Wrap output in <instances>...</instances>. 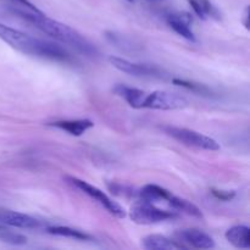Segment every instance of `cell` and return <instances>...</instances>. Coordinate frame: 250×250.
<instances>
[{"instance_id":"cell-9","label":"cell","mask_w":250,"mask_h":250,"mask_svg":"<svg viewBox=\"0 0 250 250\" xmlns=\"http://www.w3.org/2000/svg\"><path fill=\"white\" fill-rule=\"evenodd\" d=\"M0 224L17 229H37L39 226L38 220L16 211H0Z\"/></svg>"},{"instance_id":"cell-18","label":"cell","mask_w":250,"mask_h":250,"mask_svg":"<svg viewBox=\"0 0 250 250\" xmlns=\"http://www.w3.org/2000/svg\"><path fill=\"white\" fill-rule=\"evenodd\" d=\"M0 241L4 243L11 244V246H24L27 244V237L22 236V234L16 233V232H10L6 229H1L0 231Z\"/></svg>"},{"instance_id":"cell-19","label":"cell","mask_w":250,"mask_h":250,"mask_svg":"<svg viewBox=\"0 0 250 250\" xmlns=\"http://www.w3.org/2000/svg\"><path fill=\"white\" fill-rule=\"evenodd\" d=\"M173 83L177 85H181V87L183 88H187V89L192 90V92L197 93V94H207V93H209V89H208L205 85L198 84V83H194V82H189V81L175 78V80H173Z\"/></svg>"},{"instance_id":"cell-13","label":"cell","mask_w":250,"mask_h":250,"mask_svg":"<svg viewBox=\"0 0 250 250\" xmlns=\"http://www.w3.org/2000/svg\"><path fill=\"white\" fill-rule=\"evenodd\" d=\"M49 126L56 127V128H60L62 131H66L67 133H70L71 136L80 137L83 133L88 131L89 128H92L94 126L90 120H65V121H56L53 124H49Z\"/></svg>"},{"instance_id":"cell-15","label":"cell","mask_w":250,"mask_h":250,"mask_svg":"<svg viewBox=\"0 0 250 250\" xmlns=\"http://www.w3.org/2000/svg\"><path fill=\"white\" fill-rule=\"evenodd\" d=\"M171 193L165 188L160 187L158 185H146L139 192V197L142 200L149 203L163 202V200H168L171 197Z\"/></svg>"},{"instance_id":"cell-23","label":"cell","mask_w":250,"mask_h":250,"mask_svg":"<svg viewBox=\"0 0 250 250\" xmlns=\"http://www.w3.org/2000/svg\"><path fill=\"white\" fill-rule=\"evenodd\" d=\"M248 12H249V9H247L246 10V20H244V26H246L247 28H249V22H248L249 16H248Z\"/></svg>"},{"instance_id":"cell-4","label":"cell","mask_w":250,"mask_h":250,"mask_svg":"<svg viewBox=\"0 0 250 250\" xmlns=\"http://www.w3.org/2000/svg\"><path fill=\"white\" fill-rule=\"evenodd\" d=\"M129 217L137 225H153L175 219L176 214L167 210L159 209L153 203L142 200L132 205L129 209Z\"/></svg>"},{"instance_id":"cell-25","label":"cell","mask_w":250,"mask_h":250,"mask_svg":"<svg viewBox=\"0 0 250 250\" xmlns=\"http://www.w3.org/2000/svg\"><path fill=\"white\" fill-rule=\"evenodd\" d=\"M127 1H129V2H132V1H134V0H127Z\"/></svg>"},{"instance_id":"cell-14","label":"cell","mask_w":250,"mask_h":250,"mask_svg":"<svg viewBox=\"0 0 250 250\" xmlns=\"http://www.w3.org/2000/svg\"><path fill=\"white\" fill-rule=\"evenodd\" d=\"M229 243L239 249H249L250 248V229L249 227L242 226H233L226 232L225 234Z\"/></svg>"},{"instance_id":"cell-8","label":"cell","mask_w":250,"mask_h":250,"mask_svg":"<svg viewBox=\"0 0 250 250\" xmlns=\"http://www.w3.org/2000/svg\"><path fill=\"white\" fill-rule=\"evenodd\" d=\"M181 243H186L188 246L197 249H211L215 247V242L211 237L205 232L195 229H181L175 234Z\"/></svg>"},{"instance_id":"cell-16","label":"cell","mask_w":250,"mask_h":250,"mask_svg":"<svg viewBox=\"0 0 250 250\" xmlns=\"http://www.w3.org/2000/svg\"><path fill=\"white\" fill-rule=\"evenodd\" d=\"M167 202L170 203V205L173 209L185 212V214L189 215V216L197 217V219H203V217H204L203 216L202 210H200L195 204L190 203L189 200L183 199V198L180 197H175V195H171L170 199H168Z\"/></svg>"},{"instance_id":"cell-3","label":"cell","mask_w":250,"mask_h":250,"mask_svg":"<svg viewBox=\"0 0 250 250\" xmlns=\"http://www.w3.org/2000/svg\"><path fill=\"white\" fill-rule=\"evenodd\" d=\"M163 129L167 136L172 137L173 139L185 144V146H194V148L211 151L219 150L220 149V144L214 138L199 133L197 131H193V129L175 126H164Z\"/></svg>"},{"instance_id":"cell-6","label":"cell","mask_w":250,"mask_h":250,"mask_svg":"<svg viewBox=\"0 0 250 250\" xmlns=\"http://www.w3.org/2000/svg\"><path fill=\"white\" fill-rule=\"evenodd\" d=\"M188 106V100L177 93L155 90L148 93L144 103V107L154 110H180Z\"/></svg>"},{"instance_id":"cell-5","label":"cell","mask_w":250,"mask_h":250,"mask_svg":"<svg viewBox=\"0 0 250 250\" xmlns=\"http://www.w3.org/2000/svg\"><path fill=\"white\" fill-rule=\"evenodd\" d=\"M66 180L68 181V183H71V185L75 186L76 188L82 190L83 193L89 195L90 198L97 200L102 207H104L105 209H106L110 214L114 215L115 217H117V219H124V217H126V211H125L124 208L120 204H117L116 202H114L112 199H110V198L107 197L103 190H100L99 188L94 187V186L89 185L88 182L80 180V178L71 177V176H67Z\"/></svg>"},{"instance_id":"cell-20","label":"cell","mask_w":250,"mask_h":250,"mask_svg":"<svg viewBox=\"0 0 250 250\" xmlns=\"http://www.w3.org/2000/svg\"><path fill=\"white\" fill-rule=\"evenodd\" d=\"M211 193L217 198V199L222 200V202H229V200L233 199L234 195H236V192H233V190H219L214 189V188L211 189Z\"/></svg>"},{"instance_id":"cell-10","label":"cell","mask_w":250,"mask_h":250,"mask_svg":"<svg viewBox=\"0 0 250 250\" xmlns=\"http://www.w3.org/2000/svg\"><path fill=\"white\" fill-rule=\"evenodd\" d=\"M192 22V17L187 12H180V14H171L167 16V23L173 31L187 41L195 42V36L189 28Z\"/></svg>"},{"instance_id":"cell-1","label":"cell","mask_w":250,"mask_h":250,"mask_svg":"<svg viewBox=\"0 0 250 250\" xmlns=\"http://www.w3.org/2000/svg\"><path fill=\"white\" fill-rule=\"evenodd\" d=\"M15 12H17L22 19L33 23L43 33L48 34L51 38L56 39L61 43L72 46L73 49L82 53L83 55L94 56L97 54L95 46L87 38H84L82 34L78 33L76 29L71 28L67 24H63L61 22L55 21V20L49 19L43 12H34L32 10H28V11L15 10Z\"/></svg>"},{"instance_id":"cell-2","label":"cell","mask_w":250,"mask_h":250,"mask_svg":"<svg viewBox=\"0 0 250 250\" xmlns=\"http://www.w3.org/2000/svg\"><path fill=\"white\" fill-rule=\"evenodd\" d=\"M0 39L16 50L32 56L54 61H67L70 59V55L62 46L53 42L33 38L29 34L2 23H0Z\"/></svg>"},{"instance_id":"cell-7","label":"cell","mask_w":250,"mask_h":250,"mask_svg":"<svg viewBox=\"0 0 250 250\" xmlns=\"http://www.w3.org/2000/svg\"><path fill=\"white\" fill-rule=\"evenodd\" d=\"M109 62L117 68L121 72L127 73L131 76H137V77H151V76H159L160 71L153 66L144 65V63H136L132 61L126 60V59L117 58V56H110Z\"/></svg>"},{"instance_id":"cell-21","label":"cell","mask_w":250,"mask_h":250,"mask_svg":"<svg viewBox=\"0 0 250 250\" xmlns=\"http://www.w3.org/2000/svg\"><path fill=\"white\" fill-rule=\"evenodd\" d=\"M189 4L192 6V9L194 10V12L197 14L198 17H200L202 20H207V14H205L204 9H203L202 4H200L198 0H189Z\"/></svg>"},{"instance_id":"cell-11","label":"cell","mask_w":250,"mask_h":250,"mask_svg":"<svg viewBox=\"0 0 250 250\" xmlns=\"http://www.w3.org/2000/svg\"><path fill=\"white\" fill-rule=\"evenodd\" d=\"M143 248L148 250H173V249H186L185 244L178 241H172L161 234H149L142 242Z\"/></svg>"},{"instance_id":"cell-22","label":"cell","mask_w":250,"mask_h":250,"mask_svg":"<svg viewBox=\"0 0 250 250\" xmlns=\"http://www.w3.org/2000/svg\"><path fill=\"white\" fill-rule=\"evenodd\" d=\"M12 1L19 2V4L23 5L24 7H27V9H28V10H32V11H34V12H42L41 10L38 9V7L34 6V5L32 4L31 1H28V0H12Z\"/></svg>"},{"instance_id":"cell-24","label":"cell","mask_w":250,"mask_h":250,"mask_svg":"<svg viewBox=\"0 0 250 250\" xmlns=\"http://www.w3.org/2000/svg\"><path fill=\"white\" fill-rule=\"evenodd\" d=\"M1 229H4V227H2V226H0V231H1Z\"/></svg>"},{"instance_id":"cell-17","label":"cell","mask_w":250,"mask_h":250,"mask_svg":"<svg viewBox=\"0 0 250 250\" xmlns=\"http://www.w3.org/2000/svg\"><path fill=\"white\" fill-rule=\"evenodd\" d=\"M46 232L54 236H60V237H67V238L72 239H78V241H89L90 236H88L87 233H83V232L78 231V229H71V227H65V226H53L49 227L46 229Z\"/></svg>"},{"instance_id":"cell-12","label":"cell","mask_w":250,"mask_h":250,"mask_svg":"<svg viewBox=\"0 0 250 250\" xmlns=\"http://www.w3.org/2000/svg\"><path fill=\"white\" fill-rule=\"evenodd\" d=\"M114 92L116 93L119 97L124 98L129 106L134 107V109H142L144 107V103H146V98L148 93L144 90L138 89V88L127 87V85L119 84L114 88Z\"/></svg>"}]
</instances>
